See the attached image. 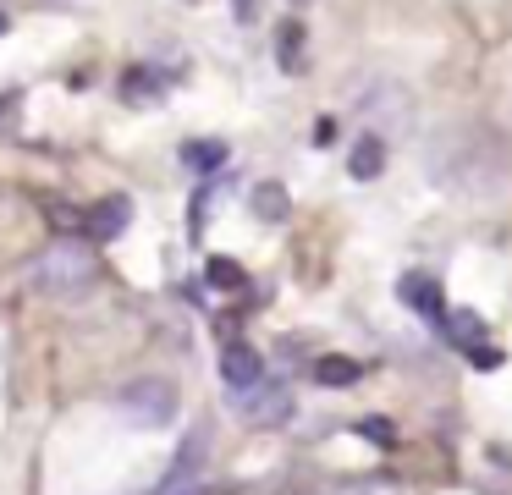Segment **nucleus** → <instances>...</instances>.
<instances>
[{"mask_svg":"<svg viewBox=\"0 0 512 495\" xmlns=\"http://www.w3.org/2000/svg\"><path fill=\"white\" fill-rule=\"evenodd\" d=\"M430 176L452 198L490 204V198L512 193V149L485 127H452L430 149Z\"/></svg>","mask_w":512,"mask_h":495,"instance_id":"nucleus-1","label":"nucleus"},{"mask_svg":"<svg viewBox=\"0 0 512 495\" xmlns=\"http://www.w3.org/2000/svg\"><path fill=\"white\" fill-rule=\"evenodd\" d=\"M28 281H34L39 297L72 303V297H83L94 281H100V259H94V248H83L78 237H56L34 264H28Z\"/></svg>","mask_w":512,"mask_h":495,"instance_id":"nucleus-2","label":"nucleus"},{"mask_svg":"<svg viewBox=\"0 0 512 495\" xmlns=\"http://www.w3.org/2000/svg\"><path fill=\"white\" fill-rule=\"evenodd\" d=\"M116 407H122V418L133 429H166L177 424V385L166 380V374H144V380H133L122 396H116Z\"/></svg>","mask_w":512,"mask_h":495,"instance_id":"nucleus-3","label":"nucleus"},{"mask_svg":"<svg viewBox=\"0 0 512 495\" xmlns=\"http://www.w3.org/2000/svg\"><path fill=\"white\" fill-rule=\"evenodd\" d=\"M237 407H243L248 424L270 429V424H287V418H292V391H287V385H276V380H265V385H254V391L237 396Z\"/></svg>","mask_w":512,"mask_h":495,"instance_id":"nucleus-4","label":"nucleus"},{"mask_svg":"<svg viewBox=\"0 0 512 495\" xmlns=\"http://www.w3.org/2000/svg\"><path fill=\"white\" fill-rule=\"evenodd\" d=\"M397 297H402L408 308H419L424 319L446 325V297H441V286H435V275H402V281H397Z\"/></svg>","mask_w":512,"mask_h":495,"instance_id":"nucleus-5","label":"nucleus"},{"mask_svg":"<svg viewBox=\"0 0 512 495\" xmlns=\"http://www.w3.org/2000/svg\"><path fill=\"white\" fill-rule=\"evenodd\" d=\"M221 374H226V385H232V396H243V391H254V385H265V363H259V352L254 347H226V363H221Z\"/></svg>","mask_w":512,"mask_h":495,"instance_id":"nucleus-6","label":"nucleus"},{"mask_svg":"<svg viewBox=\"0 0 512 495\" xmlns=\"http://www.w3.org/2000/svg\"><path fill=\"white\" fill-rule=\"evenodd\" d=\"M380 165H386V143H380V132H364L353 160H347V171H353L358 182H369V176H380Z\"/></svg>","mask_w":512,"mask_h":495,"instance_id":"nucleus-7","label":"nucleus"},{"mask_svg":"<svg viewBox=\"0 0 512 495\" xmlns=\"http://www.w3.org/2000/svg\"><path fill=\"white\" fill-rule=\"evenodd\" d=\"M314 380H320V385H358V380H364V363H353V358H320V363H314Z\"/></svg>","mask_w":512,"mask_h":495,"instance_id":"nucleus-8","label":"nucleus"},{"mask_svg":"<svg viewBox=\"0 0 512 495\" xmlns=\"http://www.w3.org/2000/svg\"><path fill=\"white\" fill-rule=\"evenodd\" d=\"M133 220V209H127V198H111V204L94 209V231L100 237H122V226Z\"/></svg>","mask_w":512,"mask_h":495,"instance_id":"nucleus-9","label":"nucleus"},{"mask_svg":"<svg viewBox=\"0 0 512 495\" xmlns=\"http://www.w3.org/2000/svg\"><path fill=\"white\" fill-rule=\"evenodd\" d=\"M254 215L259 220H281V215H287V193H281L276 182H259L254 187Z\"/></svg>","mask_w":512,"mask_h":495,"instance_id":"nucleus-10","label":"nucleus"},{"mask_svg":"<svg viewBox=\"0 0 512 495\" xmlns=\"http://www.w3.org/2000/svg\"><path fill=\"white\" fill-rule=\"evenodd\" d=\"M276 55H281V66H287V72H303V28H298V22H287V28H281Z\"/></svg>","mask_w":512,"mask_h":495,"instance_id":"nucleus-11","label":"nucleus"},{"mask_svg":"<svg viewBox=\"0 0 512 495\" xmlns=\"http://www.w3.org/2000/svg\"><path fill=\"white\" fill-rule=\"evenodd\" d=\"M182 160L199 165V171H215V165L226 160V143H188V149H182Z\"/></svg>","mask_w":512,"mask_h":495,"instance_id":"nucleus-12","label":"nucleus"},{"mask_svg":"<svg viewBox=\"0 0 512 495\" xmlns=\"http://www.w3.org/2000/svg\"><path fill=\"white\" fill-rule=\"evenodd\" d=\"M446 330H452L457 341H468V347H479V314H468V308L446 314Z\"/></svg>","mask_w":512,"mask_h":495,"instance_id":"nucleus-13","label":"nucleus"},{"mask_svg":"<svg viewBox=\"0 0 512 495\" xmlns=\"http://www.w3.org/2000/svg\"><path fill=\"white\" fill-rule=\"evenodd\" d=\"M210 286H221V292L243 286V264H237V259H210Z\"/></svg>","mask_w":512,"mask_h":495,"instance_id":"nucleus-14","label":"nucleus"},{"mask_svg":"<svg viewBox=\"0 0 512 495\" xmlns=\"http://www.w3.org/2000/svg\"><path fill=\"white\" fill-rule=\"evenodd\" d=\"M160 495H204V484H199V473H193V468H177V473L166 479V490H160Z\"/></svg>","mask_w":512,"mask_h":495,"instance_id":"nucleus-15","label":"nucleus"},{"mask_svg":"<svg viewBox=\"0 0 512 495\" xmlns=\"http://www.w3.org/2000/svg\"><path fill=\"white\" fill-rule=\"evenodd\" d=\"M468 352H474V363H479V369H496V363H501L490 347H468Z\"/></svg>","mask_w":512,"mask_h":495,"instance_id":"nucleus-16","label":"nucleus"},{"mask_svg":"<svg viewBox=\"0 0 512 495\" xmlns=\"http://www.w3.org/2000/svg\"><path fill=\"white\" fill-rule=\"evenodd\" d=\"M331 138H336V121H331V116H325V121H320V127H314V143H331Z\"/></svg>","mask_w":512,"mask_h":495,"instance_id":"nucleus-17","label":"nucleus"},{"mask_svg":"<svg viewBox=\"0 0 512 495\" xmlns=\"http://www.w3.org/2000/svg\"><path fill=\"white\" fill-rule=\"evenodd\" d=\"M232 6H237V17H243V22H254V11H259V0H232Z\"/></svg>","mask_w":512,"mask_h":495,"instance_id":"nucleus-18","label":"nucleus"},{"mask_svg":"<svg viewBox=\"0 0 512 495\" xmlns=\"http://www.w3.org/2000/svg\"><path fill=\"white\" fill-rule=\"evenodd\" d=\"M0 33H6V11H0Z\"/></svg>","mask_w":512,"mask_h":495,"instance_id":"nucleus-19","label":"nucleus"}]
</instances>
